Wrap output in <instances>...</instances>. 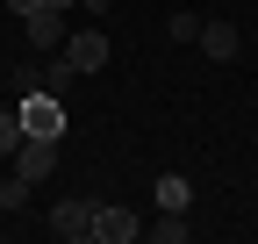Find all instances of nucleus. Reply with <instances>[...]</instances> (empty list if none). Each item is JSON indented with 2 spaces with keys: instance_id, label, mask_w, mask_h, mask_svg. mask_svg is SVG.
Here are the masks:
<instances>
[{
  "instance_id": "1",
  "label": "nucleus",
  "mask_w": 258,
  "mask_h": 244,
  "mask_svg": "<svg viewBox=\"0 0 258 244\" xmlns=\"http://www.w3.org/2000/svg\"><path fill=\"white\" fill-rule=\"evenodd\" d=\"M15 115H22V137H64V101L43 94V86H29Z\"/></svg>"
},
{
  "instance_id": "2",
  "label": "nucleus",
  "mask_w": 258,
  "mask_h": 244,
  "mask_svg": "<svg viewBox=\"0 0 258 244\" xmlns=\"http://www.w3.org/2000/svg\"><path fill=\"white\" fill-rule=\"evenodd\" d=\"M15 172L29 179V187H43V179L57 172V137H22L15 144Z\"/></svg>"
},
{
  "instance_id": "3",
  "label": "nucleus",
  "mask_w": 258,
  "mask_h": 244,
  "mask_svg": "<svg viewBox=\"0 0 258 244\" xmlns=\"http://www.w3.org/2000/svg\"><path fill=\"white\" fill-rule=\"evenodd\" d=\"M93 208H101V201H86V194H72V201H57V208H50V237H64V244H79V237H93Z\"/></svg>"
},
{
  "instance_id": "4",
  "label": "nucleus",
  "mask_w": 258,
  "mask_h": 244,
  "mask_svg": "<svg viewBox=\"0 0 258 244\" xmlns=\"http://www.w3.org/2000/svg\"><path fill=\"white\" fill-rule=\"evenodd\" d=\"M137 216H129V208L122 201H101V208H93V237H101V244H137Z\"/></svg>"
},
{
  "instance_id": "5",
  "label": "nucleus",
  "mask_w": 258,
  "mask_h": 244,
  "mask_svg": "<svg viewBox=\"0 0 258 244\" xmlns=\"http://www.w3.org/2000/svg\"><path fill=\"white\" fill-rule=\"evenodd\" d=\"M64 57H72V72H101L108 65V36L101 29H72L64 36Z\"/></svg>"
},
{
  "instance_id": "6",
  "label": "nucleus",
  "mask_w": 258,
  "mask_h": 244,
  "mask_svg": "<svg viewBox=\"0 0 258 244\" xmlns=\"http://www.w3.org/2000/svg\"><path fill=\"white\" fill-rule=\"evenodd\" d=\"M22 29H29V43H36V50H64V36H72L57 8H29V15H22Z\"/></svg>"
},
{
  "instance_id": "7",
  "label": "nucleus",
  "mask_w": 258,
  "mask_h": 244,
  "mask_svg": "<svg viewBox=\"0 0 258 244\" xmlns=\"http://www.w3.org/2000/svg\"><path fill=\"white\" fill-rule=\"evenodd\" d=\"M201 57L230 65V57H237V22H201Z\"/></svg>"
},
{
  "instance_id": "8",
  "label": "nucleus",
  "mask_w": 258,
  "mask_h": 244,
  "mask_svg": "<svg viewBox=\"0 0 258 244\" xmlns=\"http://www.w3.org/2000/svg\"><path fill=\"white\" fill-rule=\"evenodd\" d=\"M151 237L158 244H186V208H165V216L151 223Z\"/></svg>"
},
{
  "instance_id": "9",
  "label": "nucleus",
  "mask_w": 258,
  "mask_h": 244,
  "mask_svg": "<svg viewBox=\"0 0 258 244\" xmlns=\"http://www.w3.org/2000/svg\"><path fill=\"white\" fill-rule=\"evenodd\" d=\"M0 208H15V216L29 208V179H22V172H8V179H0Z\"/></svg>"
},
{
  "instance_id": "10",
  "label": "nucleus",
  "mask_w": 258,
  "mask_h": 244,
  "mask_svg": "<svg viewBox=\"0 0 258 244\" xmlns=\"http://www.w3.org/2000/svg\"><path fill=\"white\" fill-rule=\"evenodd\" d=\"M194 194H186V179L179 172H165V179H158V208H186Z\"/></svg>"
},
{
  "instance_id": "11",
  "label": "nucleus",
  "mask_w": 258,
  "mask_h": 244,
  "mask_svg": "<svg viewBox=\"0 0 258 244\" xmlns=\"http://www.w3.org/2000/svg\"><path fill=\"white\" fill-rule=\"evenodd\" d=\"M15 144H22V115L0 108V158H15Z\"/></svg>"
},
{
  "instance_id": "12",
  "label": "nucleus",
  "mask_w": 258,
  "mask_h": 244,
  "mask_svg": "<svg viewBox=\"0 0 258 244\" xmlns=\"http://www.w3.org/2000/svg\"><path fill=\"white\" fill-rule=\"evenodd\" d=\"M172 43H201V15H172Z\"/></svg>"
},
{
  "instance_id": "13",
  "label": "nucleus",
  "mask_w": 258,
  "mask_h": 244,
  "mask_svg": "<svg viewBox=\"0 0 258 244\" xmlns=\"http://www.w3.org/2000/svg\"><path fill=\"white\" fill-rule=\"evenodd\" d=\"M29 8H43V0H8V15H29Z\"/></svg>"
},
{
  "instance_id": "14",
  "label": "nucleus",
  "mask_w": 258,
  "mask_h": 244,
  "mask_svg": "<svg viewBox=\"0 0 258 244\" xmlns=\"http://www.w3.org/2000/svg\"><path fill=\"white\" fill-rule=\"evenodd\" d=\"M43 8H57V15H64V8H72V0H43Z\"/></svg>"
},
{
  "instance_id": "15",
  "label": "nucleus",
  "mask_w": 258,
  "mask_h": 244,
  "mask_svg": "<svg viewBox=\"0 0 258 244\" xmlns=\"http://www.w3.org/2000/svg\"><path fill=\"white\" fill-rule=\"evenodd\" d=\"M86 8H93V15H101V8H108V0H86Z\"/></svg>"
},
{
  "instance_id": "16",
  "label": "nucleus",
  "mask_w": 258,
  "mask_h": 244,
  "mask_svg": "<svg viewBox=\"0 0 258 244\" xmlns=\"http://www.w3.org/2000/svg\"><path fill=\"white\" fill-rule=\"evenodd\" d=\"M0 72H8V65H0Z\"/></svg>"
}]
</instances>
